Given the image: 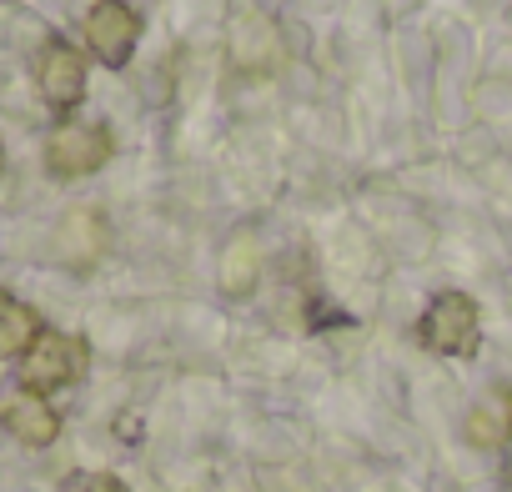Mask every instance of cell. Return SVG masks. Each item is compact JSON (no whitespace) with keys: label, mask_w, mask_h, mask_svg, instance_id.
Here are the masks:
<instances>
[{"label":"cell","mask_w":512,"mask_h":492,"mask_svg":"<svg viewBox=\"0 0 512 492\" xmlns=\"http://www.w3.org/2000/svg\"><path fill=\"white\" fill-rule=\"evenodd\" d=\"M0 161H6V151H0Z\"/></svg>","instance_id":"7c38bea8"},{"label":"cell","mask_w":512,"mask_h":492,"mask_svg":"<svg viewBox=\"0 0 512 492\" xmlns=\"http://www.w3.org/2000/svg\"><path fill=\"white\" fill-rule=\"evenodd\" d=\"M507 417H512V402H507Z\"/></svg>","instance_id":"8fae6325"},{"label":"cell","mask_w":512,"mask_h":492,"mask_svg":"<svg viewBox=\"0 0 512 492\" xmlns=\"http://www.w3.org/2000/svg\"><path fill=\"white\" fill-rule=\"evenodd\" d=\"M467 437H472V447H502V417L492 407H472Z\"/></svg>","instance_id":"9c48e42d"},{"label":"cell","mask_w":512,"mask_h":492,"mask_svg":"<svg viewBox=\"0 0 512 492\" xmlns=\"http://www.w3.org/2000/svg\"><path fill=\"white\" fill-rule=\"evenodd\" d=\"M81 31H86L91 56H96L101 66L121 71V66L131 61L136 41H141V11L126 6V0H96V6L86 11V21H81Z\"/></svg>","instance_id":"277c9868"},{"label":"cell","mask_w":512,"mask_h":492,"mask_svg":"<svg viewBox=\"0 0 512 492\" xmlns=\"http://www.w3.org/2000/svg\"><path fill=\"white\" fill-rule=\"evenodd\" d=\"M66 492H126V482L116 472H71Z\"/></svg>","instance_id":"30bf717a"},{"label":"cell","mask_w":512,"mask_h":492,"mask_svg":"<svg viewBox=\"0 0 512 492\" xmlns=\"http://www.w3.org/2000/svg\"><path fill=\"white\" fill-rule=\"evenodd\" d=\"M81 372H86V342L71 332H41L31 342V352L21 357V392L51 397V392L81 382Z\"/></svg>","instance_id":"3957f363"},{"label":"cell","mask_w":512,"mask_h":492,"mask_svg":"<svg viewBox=\"0 0 512 492\" xmlns=\"http://www.w3.org/2000/svg\"><path fill=\"white\" fill-rule=\"evenodd\" d=\"M256 277H262V246H256L251 231H241L226 246V257H221V292L226 297H246L256 287Z\"/></svg>","instance_id":"ba28073f"},{"label":"cell","mask_w":512,"mask_h":492,"mask_svg":"<svg viewBox=\"0 0 512 492\" xmlns=\"http://www.w3.org/2000/svg\"><path fill=\"white\" fill-rule=\"evenodd\" d=\"M41 332H46V327H41L36 307H26V302L11 297V292H0V362L26 357L31 342H36Z\"/></svg>","instance_id":"52a82bcc"},{"label":"cell","mask_w":512,"mask_h":492,"mask_svg":"<svg viewBox=\"0 0 512 492\" xmlns=\"http://www.w3.org/2000/svg\"><path fill=\"white\" fill-rule=\"evenodd\" d=\"M111 161V131L101 121H61L46 136V171L56 181H81Z\"/></svg>","instance_id":"7a4b0ae2"},{"label":"cell","mask_w":512,"mask_h":492,"mask_svg":"<svg viewBox=\"0 0 512 492\" xmlns=\"http://www.w3.org/2000/svg\"><path fill=\"white\" fill-rule=\"evenodd\" d=\"M36 91L46 96V106L76 111V106L86 101V56H81L71 41L51 36V41L36 51Z\"/></svg>","instance_id":"5b68a950"},{"label":"cell","mask_w":512,"mask_h":492,"mask_svg":"<svg viewBox=\"0 0 512 492\" xmlns=\"http://www.w3.org/2000/svg\"><path fill=\"white\" fill-rule=\"evenodd\" d=\"M417 337L427 352L437 357H477V342H482V317H477V302L467 292H437L417 322Z\"/></svg>","instance_id":"6da1fadb"},{"label":"cell","mask_w":512,"mask_h":492,"mask_svg":"<svg viewBox=\"0 0 512 492\" xmlns=\"http://www.w3.org/2000/svg\"><path fill=\"white\" fill-rule=\"evenodd\" d=\"M0 422H6V432L21 447H36V452L61 437V412L46 397H36V392H16L6 407H0Z\"/></svg>","instance_id":"8992f818"}]
</instances>
